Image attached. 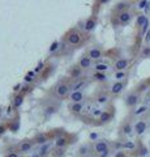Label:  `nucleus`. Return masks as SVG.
Here are the masks:
<instances>
[{"label":"nucleus","instance_id":"ea45409f","mask_svg":"<svg viewBox=\"0 0 150 157\" xmlns=\"http://www.w3.org/2000/svg\"><path fill=\"white\" fill-rule=\"evenodd\" d=\"M149 42H150V29L148 30V33L145 34V43H148L149 45Z\"/></svg>","mask_w":150,"mask_h":157},{"label":"nucleus","instance_id":"b1692460","mask_svg":"<svg viewBox=\"0 0 150 157\" xmlns=\"http://www.w3.org/2000/svg\"><path fill=\"white\" fill-rule=\"evenodd\" d=\"M111 118H112V113L104 110V111L102 113V115L98 118V121H99L101 124H104V123H108V122L111 121Z\"/></svg>","mask_w":150,"mask_h":157},{"label":"nucleus","instance_id":"9b49d317","mask_svg":"<svg viewBox=\"0 0 150 157\" xmlns=\"http://www.w3.org/2000/svg\"><path fill=\"white\" fill-rule=\"evenodd\" d=\"M88 56L91 59V60H95V62H99L101 59L103 58V51L98 47H91L89 48L88 51Z\"/></svg>","mask_w":150,"mask_h":157},{"label":"nucleus","instance_id":"f257e3e1","mask_svg":"<svg viewBox=\"0 0 150 157\" xmlns=\"http://www.w3.org/2000/svg\"><path fill=\"white\" fill-rule=\"evenodd\" d=\"M93 149L99 157H107L110 153V144L106 140H97L93 144Z\"/></svg>","mask_w":150,"mask_h":157},{"label":"nucleus","instance_id":"6e6552de","mask_svg":"<svg viewBox=\"0 0 150 157\" xmlns=\"http://www.w3.org/2000/svg\"><path fill=\"white\" fill-rule=\"evenodd\" d=\"M149 105L146 104H141V105H138L136 106L134 109L130 110V117H133V118H140V117H142L145 115L146 113H149Z\"/></svg>","mask_w":150,"mask_h":157},{"label":"nucleus","instance_id":"72a5a7b5","mask_svg":"<svg viewBox=\"0 0 150 157\" xmlns=\"http://www.w3.org/2000/svg\"><path fill=\"white\" fill-rule=\"evenodd\" d=\"M149 25H150V21H149V18L146 20V22H145L144 24V26L141 28V29H140V36H141V37H144L145 36V34H146L148 33V30H149Z\"/></svg>","mask_w":150,"mask_h":157},{"label":"nucleus","instance_id":"6ab92c4d","mask_svg":"<svg viewBox=\"0 0 150 157\" xmlns=\"http://www.w3.org/2000/svg\"><path fill=\"white\" fill-rule=\"evenodd\" d=\"M129 8H130V4H129L128 2H120V3H118V4L115 6L114 11H115L116 13H122V12L129 11Z\"/></svg>","mask_w":150,"mask_h":157},{"label":"nucleus","instance_id":"412c9836","mask_svg":"<svg viewBox=\"0 0 150 157\" xmlns=\"http://www.w3.org/2000/svg\"><path fill=\"white\" fill-rule=\"evenodd\" d=\"M91 153V147L89 144H82L79 148V156L80 157H88Z\"/></svg>","mask_w":150,"mask_h":157},{"label":"nucleus","instance_id":"4be33fe9","mask_svg":"<svg viewBox=\"0 0 150 157\" xmlns=\"http://www.w3.org/2000/svg\"><path fill=\"white\" fill-rule=\"evenodd\" d=\"M67 144H68V139L61 135V136H57L55 139V147L56 148H64V147H67Z\"/></svg>","mask_w":150,"mask_h":157},{"label":"nucleus","instance_id":"e433bc0d","mask_svg":"<svg viewBox=\"0 0 150 157\" xmlns=\"http://www.w3.org/2000/svg\"><path fill=\"white\" fill-rule=\"evenodd\" d=\"M114 157H128V156H127V153H125L124 149H119V151L115 152V156Z\"/></svg>","mask_w":150,"mask_h":157},{"label":"nucleus","instance_id":"a19ab883","mask_svg":"<svg viewBox=\"0 0 150 157\" xmlns=\"http://www.w3.org/2000/svg\"><path fill=\"white\" fill-rule=\"evenodd\" d=\"M43 66H45V64H43V62H41L37 66V68L34 70V72H39V71H42V70H43Z\"/></svg>","mask_w":150,"mask_h":157},{"label":"nucleus","instance_id":"c85d7f7f","mask_svg":"<svg viewBox=\"0 0 150 157\" xmlns=\"http://www.w3.org/2000/svg\"><path fill=\"white\" fill-rule=\"evenodd\" d=\"M136 155H137L138 157H145V156L149 155V151H148L146 147H144L142 144H140L138 148L136 149Z\"/></svg>","mask_w":150,"mask_h":157},{"label":"nucleus","instance_id":"4c0bfd02","mask_svg":"<svg viewBox=\"0 0 150 157\" xmlns=\"http://www.w3.org/2000/svg\"><path fill=\"white\" fill-rule=\"evenodd\" d=\"M24 80H25V82H33V81H34V78H33V76H30V75L27 73V75L25 76V78H24Z\"/></svg>","mask_w":150,"mask_h":157},{"label":"nucleus","instance_id":"4468645a","mask_svg":"<svg viewBox=\"0 0 150 157\" xmlns=\"http://www.w3.org/2000/svg\"><path fill=\"white\" fill-rule=\"evenodd\" d=\"M94 64H93V60L88 56V55H84L80 58L79 60V67L81 68V70H89V68H91Z\"/></svg>","mask_w":150,"mask_h":157},{"label":"nucleus","instance_id":"5701e85b","mask_svg":"<svg viewBox=\"0 0 150 157\" xmlns=\"http://www.w3.org/2000/svg\"><path fill=\"white\" fill-rule=\"evenodd\" d=\"M94 28H95V20L94 18H88L86 21L84 22V30L85 32H88V33H90V32H93L94 30Z\"/></svg>","mask_w":150,"mask_h":157},{"label":"nucleus","instance_id":"7c9ffc66","mask_svg":"<svg viewBox=\"0 0 150 157\" xmlns=\"http://www.w3.org/2000/svg\"><path fill=\"white\" fill-rule=\"evenodd\" d=\"M136 8L138 9V11H145V12H146L149 9V2H148V0H140V2L137 3Z\"/></svg>","mask_w":150,"mask_h":157},{"label":"nucleus","instance_id":"c9c22d12","mask_svg":"<svg viewBox=\"0 0 150 157\" xmlns=\"http://www.w3.org/2000/svg\"><path fill=\"white\" fill-rule=\"evenodd\" d=\"M55 111H56V107L51 105V106H47L46 109H45V114H46V115H48V114L51 115V114H54Z\"/></svg>","mask_w":150,"mask_h":157},{"label":"nucleus","instance_id":"1a4fd4ad","mask_svg":"<svg viewBox=\"0 0 150 157\" xmlns=\"http://www.w3.org/2000/svg\"><path fill=\"white\" fill-rule=\"evenodd\" d=\"M129 67V59L128 58H119L116 59V62L114 63V70L116 71H127Z\"/></svg>","mask_w":150,"mask_h":157},{"label":"nucleus","instance_id":"7ed1b4c3","mask_svg":"<svg viewBox=\"0 0 150 157\" xmlns=\"http://www.w3.org/2000/svg\"><path fill=\"white\" fill-rule=\"evenodd\" d=\"M69 93H71V86H69V84H67L64 81L57 82L56 86L54 88V94L57 98H64L68 96Z\"/></svg>","mask_w":150,"mask_h":157},{"label":"nucleus","instance_id":"79ce46f5","mask_svg":"<svg viewBox=\"0 0 150 157\" xmlns=\"http://www.w3.org/2000/svg\"><path fill=\"white\" fill-rule=\"evenodd\" d=\"M4 130H5V128H4L3 126H0V135H3V134H4Z\"/></svg>","mask_w":150,"mask_h":157},{"label":"nucleus","instance_id":"393cba45","mask_svg":"<svg viewBox=\"0 0 150 157\" xmlns=\"http://www.w3.org/2000/svg\"><path fill=\"white\" fill-rule=\"evenodd\" d=\"M93 80L97 81V82H106V81L108 80V77L103 72H95L94 75H93Z\"/></svg>","mask_w":150,"mask_h":157},{"label":"nucleus","instance_id":"dca6fc26","mask_svg":"<svg viewBox=\"0 0 150 157\" xmlns=\"http://www.w3.org/2000/svg\"><path fill=\"white\" fill-rule=\"evenodd\" d=\"M120 131H122V134L124 136H130L134 134V130H133V124L130 123L129 121H125L124 123L122 124V128H120Z\"/></svg>","mask_w":150,"mask_h":157},{"label":"nucleus","instance_id":"c756f323","mask_svg":"<svg viewBox=\"0 0 150 157\" xmlns=\"http://www.w3.org/2000/svg\"><path fill=\"white\" fill-rule=\"evenodd\" d=\"M140 58H142V59L150 58V45H145L141 48V51H140Z\"/></svg>","mask_w":150,"mask_h":157},{"label":"nucleus","instance_id":"ddd939ff","mask_svg":"<svg viewBox=\"0 0 150 157\" xmlns=\"http://www.w3.org/2000/svg\"><path fill=\"white\" fill-rule=\"evenodd\" d=\"M86 101L84 102H71L69 104V111L73 114H82V111L85 109Z\"/></svg>","mask_w":150,"mask_h":157},{"label":"nucleus","instance_id":"a18cd8bd","mask_svg":"<svg viewBox=\"0 0 150 157\" xmlns=\"http://www.w3.org/2000/svg\"><path fill=\"white\" fill-rule=\"evenodd\" d=\"M149 82H150V80H149Z\"/></svg>","mask_w":150,"mask_h":157},{"label":"nucleus","instance_id":"f3484780","mask_svg":"<svg viewBox=\"0 0 150 157\" xmlns=\"http://www.w3.org/2000/svg\"><path fill=\"white\" fill-rule=\"evenodd\" d=\"M111 68V66L108 64V63H106V62H97L93 66V70L95 71V72H103V73H106L108 70Z\"/></svg>","mask_w":150,"mask_h":157},{"label":"nucleus","instance_id":"f03ea898","mask_svg":"<svg viewBox=\"0 0 150 157\" xmlns=\"http://www.w3.org/2000/svg\"><path fill=\"white\" fill-rule=\"evenodd\" d=\"M140 101H141V93L137 92V90L128 93L127 97L124 98L125 105H127V107H129V109H134L136 106H138Z\"/></svg>","mask_w":150,"mask_h":157},{"label":"nucleus","instance_id":"c03bdc74","mask_svg":"<svg viewBox=\"0 0 150 157\" xmlns=\"http://www.w3.org/2000/svg\"><path fill=\"white\" fill-rule=\"evenodd\" d=\"M88 157H93V156H91V155H90V156H88Z\"/></svg>","mask_w":150,"mask_h":157},{"label":"nucleus","instance_id":"37998d69","mask_svg":"<svg viewBox=\"0 0 150 157\" xmlns=\"http://www.w3.org/2000/svg\"><path fill=\"white\" fill-rule=\"evenodd\" d=\"M107 2H108V0H99L101 4H104V3H107Z\"/></svg>","mask_w":150,"mask_h":157},{"label":"nucleus","instance_id":"473e14b6","mask_svg":"<svg viewBox=\"0 0 150 157\" xmlns=\"http://www.w3.org/2000/svg\"><path fill=\"white\" fill-rule=\"evenodd\" d=\"M22 102H24V97L22 96H14V98H13V106L16 107V109H18V107L22 105Z\"/></svg>","mask_w":150,"mask_h":157},{"label":"nucleus","instance_id":"cd10ccee","mask_svg":"<svg viewBox=\"0 0 150 157\" xmlns=\"http://www.w3.org/2000/svg\"><path fill=\"white\" fill-rule=\"evenodd\" d=\"M146 20H148L146 14H138L137 18H136V26H137V29H141L144 26V24L146 22Z\"/></svg>","mask_w":150,"mask_h":157},{"label":"nucleus","instance_id":"423d86ee","mask_svg":"<svg viewBox=\"0 0 150 157\" xmlns=\"http://www.w3.org/2000/svg\"><path fill=\"white\" fill-rule=\"evenodd\" d=\"M132 18H133V13L130 11L118 13L116 14V24H118V25H128V24L132 21Z\"/></svg>","mask_w":150,"mask_h":157},{"label":"nucleus","instance_id":"0eeeda50","mask_svg":"<svg viewBox=\"0 0 150 157\" xmlns=\"http://www.w3.org/2000/svg\"><path fill=\"white\" fill-rule=\"evenodd\" d=\"M124 89H125V81H115L111 84L108 93L111 96H119V94H122Z\"/></svg>","mask_w":150,"mask_h":157},{"label":"nucleus","instance_id":"a878e982","mask_svg":"<svg viewBox=\"0 0 150 157\" xmlns=\"http://www.w3.org/2000/svg\"><path fill=\"white\" fill-rule=\"evenodd\" d=\"M128 77V72L127 71H116L115 75H114V78L115 81H125Z\"/></svg>","mask_w":150,"mask_h":157},{"label":"nucleus","instance_id":"2eb2a0df","mask_svg":"<svg viewBox=\"0 0 150 157\" xmlns=\"http://www.w3.org/2000/svg\"><path fill=\"white\" fill-rule=\"evenodd\" d=\"M69 101L71 102H84L85 94L82 90H73L69 93Z\"/></svg>","mask_w":150,"mask_h":157},{"label":"nucleus","instance_id":"bb28decb","mask_svg":"<svg viewBox=\"0 0 150 157\" xmlns=\"http://www.w3.org/2000/svg\"><path fill=\"white\" fill-rule=\"evenodd\" d=\"M48 143V137L46 136V135H38L35 139H34V144H37V145H45V144H47Z\"/></svg>","mask_w":150,"mask_h":157},{"label":"nucleus","instance_id":"58836bf2","mask_svg":"<svg viewBox=\"0 0 150 157\" xmlns=\"http://www.w3.org/2000/svg\"><path fill=\"white\" fill-rule=\"evenodd\" d=\"M5 157H20V153H17V152H9L8 155H5Z\"/></svg>","mask_w":150,"mask_h":157},{"label":"nucleus","instance_id":"f8f14e48","mask_svg":"<svg viewBox=\"0 0 150 157\" xmlns=\"http://www.w3.org/2000/svg\"><path fill=\"white\" fill-rule=\"evenodd\" d=\"M81 39H82V37L79 32H71L68 36H67V42H68L71 46H77L81 42Z\"/></svg>","mask_w":150,"mask_h":157},{"label":"nucleus","instance_id":"aec40b11","mask_svg":"<svg viewBox=\"0 0 150 157\" xmlns=\"http://www.w3.org/2000/svg\"><path fill=\"white\" fill-rule=\"evenodd\" d=\"M137 148H138V145H137L136 141H133V140H127V141H124L123 147H122V149L129 151V152H136Z\"/></svg>","mask_w":150,"mask_h":157},{"label":"nucleus","instance_id":"9d476101","mask_svg":"<svg viewBox=\"0 0 150 157\" xmlns=\"http://www.w3.org/2000/svg\"><path fill=\"white\" fill-rule=\"evenodd\" d=\"M33 145H34V141L31 140H25V141H21L18 144V152L22 155H26V153H30L31 149H33Z\"/></svg>","mask_w":150,"mask_h":157},{"label":"nucleus","instance_id":"39448f33","mask_svg":"<svg viewBox=\"0 0 150 157\" xmlns=\"http://www.w3.org/2000/svg\"><path fill=\"white\" fill-rule=\"evenodd\" d=\"M148 126H149V123H148L146 119H138V121H136V122L133 123L134 134H136L137 136H142L145 132H146Z\"/></svg>","mask_w":150,"mask_h":157},{"label":"nucleus","instance_id":"a211bd4d","mask_svg":"<svg viewBox=\"0 0 150 157\" xmlns=\"http://www.w3.org/2000/svg\"><path fill=\"white\" fill-rule=\"evenodd\" d=\"M69 86H71V92H73V90H82L86 86V80H85V78H77V80L75 82H72Z\"/></svg>","mask_w":150,"mask_h":157},{"label":"nucleus","instance_id":"f704fd0d","mask_svg":"<svg viewBox=\"0 0 150 157\" xmlns=\"http://www.w3.org/2000/svg\"><path fill=\"white\" fill-rule=\"evenodd\" d=\"M59 46H60V43L57 42V41H55V42H52V45L50 46V50H48V52L50 54H52V52H55V51H57V48H59Z\"/></svg>","mask_w":150,"mask_h":157},{"label":"nucleus","instance_id":"20e7f679","mask_svg":"<svg viewBox=\"0 0 150 157\" xmlns=\"http://www.w3.org/2000/svg\"><path fill=\"white\" fill-rule=\"evenodd\" d=\"M110 101H111V94L108 92H98L97 93V96H95V98H94L95 105L101 106V107L107 106L110 104Z\"/></svg>","mask_w":150,"mask_h":157},{"label":"nucleus","instance_id":"2f4dec72","mask_svg":"<svg viewBox=\"0 0 150 157\" xmlns=\"http://www.w3.org/2000/svg\"><path fill=\"white\" fill-rule=\"evenodd\" d=\"M103 111H104V110H103L101 106L94 107L93 111H91V114H90V117H91V118H99L101 115H102V113H103Z\"/></svg>","mask_w":150,"mask_h":157}]
</instances>
